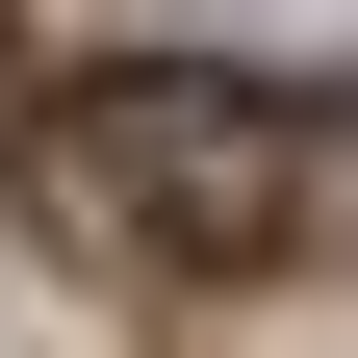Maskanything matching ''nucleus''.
I'll use <instances>...</instances> for the list:
<instances>
[{"label": "nucleus", "instance_id": "nucleus-1", "mask_svg": "<svg viewBox=\"0 0 358 358\" xmlns=\"http://www.w3.org/2000/svg\"><path fill=\"white\" fill-rule=\"evenodd\" d=\"M333 154L358 103L282 52H128L103 103H77V205H103L154 282H282L307 231H333Z\"/></svg>", "mask_w": 358, "mask_h": 358}]
</instances>
